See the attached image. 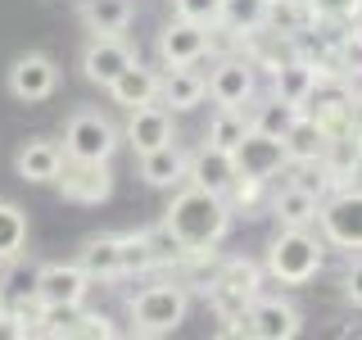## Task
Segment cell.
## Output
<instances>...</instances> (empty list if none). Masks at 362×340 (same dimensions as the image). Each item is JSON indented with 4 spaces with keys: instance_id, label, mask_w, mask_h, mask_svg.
I'll return each instance as SVG.
<instances>
[{
    "instance_id": "obj_20",
    "label": "cell",
    "mask_w": 362,
    "mask_h": 340,
    "mask_svg": "<svg viewBox=\"0 0 362 340\" xmlns=\"http://www.w3.org/2000/svg\"><path fill=\"white\" fill-rule=\"evenodd\" d=\"M141 177L150 186H177V181H186V150L177 145V136L141 154Z\"/></svg>"
},
{
    "instance_id": "obj_13",
    "label": "cell",
    "mask_w": 362,
    "mask_h": 340,
    "mask_svg": "<svg viewBox=\"0 0 362 340\" xmlns=\"http://www.w3.org/2000/svg\"><path fill=\"white\" fill-rule=\"evenodd\" d=\"M59 82V68H54L50 55H18L14 68H9V96L14 100H45Z\"/></svg>"
},
{
    "instance_id": "obj_3",
    "label": "cell",
    "mask_w": 362,
    "mask_h": 340,
    "mask_svg": "<svg viewBox=\"0 0 362 340\" xmlns=\"http://www.w3.org/2000/svg\"><path fill=\"white\" fill-rule=\"evenodd\" d=\"M190 309V295L181 286H150L132 300V327L141 336H168L186 322Z\"/></svg>"
},
{
    "instance_id": "obj_31",
    "label": "cell",
    "mask_w": 362,
    "mask_h": 340,
    "mask_svg": "<svg viewBox=\"0 0 362 340\" xmlns=\"http://www.w3.org/2000/svg\"><path fill=\"white\" fill-rule=\"evenodd\" d=\"M308 5L303 0H272L267 5V23L263 28H276V37L286 32V37H294V32H303V23H308Z\"/></svg>"
},
{
    "instance_id": "obj_28",
    "label": "cell",
    "mask_w": 362,
    "mask_h": 340,
    "mask_svg": "<svg viewBox=\"0 0 362 340\" xmlns=\"http://www.w3.org/2000/svg\"><path fill=\"white\" fill-rule=\"evenodd\" d=\"M272 213H276L286 227H308L317 218V196H308V191H299V186H286L276 200H272Z\"/></svg>"
},
{
    "instance_id": "obj_10",
    "label": "cell",
    "mask_w": 362,
    "mask_h": 340,
    "mask_svg": "<svg viewBox=\"0 0 362 340\" xmlns=\"http://www.w3.org/2000/svg\"><path fill=\"white\" fill-rule=\"evenodd\" d=\"M204 55H209V28H204V23L173 18L163 32H158V60H163L168 68L199 64Z\"/></svg>"
},
{
    "instance_id": "obj_27",
    "label": "cell",
    "mask_w": 362,
    "mask_h": 340,
    "mask_svg": "<svg viewBox=\"0 0 362 340\" xmlns=\"http://www.w3.org/2000/svg\"><path fill=\"white\" fill-rule=\"evenodd\" d=\"M249 105H254V100H249ZM294 118H299V105H286V100L267 96V100H258V105H254V113H249V128H258V132H267V136H286Z\"/></svg>"
},
{
    "instance_id": "obj_35",
    "label": "cell",
    "mask_w": 362,
    "mask_h": 340,
    "mask_svg": "<svg viewBox=\"0 0 362 340\" xmlns=\"http://www.w3.org/2000/svg\"><path fill=\"white\" fill-rule=\"evenodd\" d=\"M0 309H5V304H0Z\"/></svg>"
},
{
    "instance_id": "obj_6",
    "label": "cell",
    "mask_w": 362,
    "mask_h": 340,
    "mask_svg": "<svg viewBox=\"0 0 362 340\" xmlns=\"http://www.w3.org/2000/svg\"><path fill=\"white\" fill-rule=\"evenodd\" d=\"M54 181H59L64 200H77V204H100V200H109V191H113L109 159H100V164L95 159H64Z\"/></svg>"
},
{
    "instance_id": "obj_7",
    "label": "cell",
    "mask_w": 362,
    "mask_h": 340,
    "mask_svg": "<svg viewBox=\"0 0 362 340\" xmlns=\"http://www.w3.org/2000/svg\"><path fill=\"white\" fill-rule=\"evenodd\" d=\"M235 332H249V336H258V340H294V336L303 332V317L286 300H249Z\"/></svg>"
},
{
    "instance_id": "obj_18",
    "label": "cell",
    "mask_w": 362,
    "mask_h": 340,
    "mask_svg": "<svg viewBox=\"0 0 362 340\" xmlns=\"http://www.w3.org/2000/svg\"><path fill=\"white\" fill-rule=\"evenodd\" d=\"M113 100H118L122 109H136V105H150V100H158V73L154 68H145L141 60H132L127 68H122L118 77L105 86Z\"/></svg>"
},
{
    "instance_id": "obj_24",
    "label": "cell",
    "mask_w": 362,
    "mask_h": 340,
    "mask_svg": "<svg viewBox=\"0 0 362 340\" xmlns=\"http://www.w3.org/2000/svg\"><path fill=\"white\" fill-rule=\"evenodd\" d=\"M267 5H272V0H222V5H218V23H222L226 32H235V37L263 32Z\"/></svg>"
},
{
    "instance_id": "obj_4",
    "label": "cell",
    "mask_w": 362,
    "mask_h": 340,
    "mask_svg": "<svg viewBox=\"0 0 362 340\" xmlns=\"http://www.w3.org/2000/svg\"><path fill=\"white\" fill-rule=\"evenodd\" d=\"M118 150V128L95 109H77L64 128V159H109Z\"/></svg>"
},
{
    "instance_id": "obj_5",
    "label": "cell",
    "mask_w": 362,
    "mask_h": 340,
    "mask_svg": "<svg viewBox=\"0 0 362 340\" xmlns=\"http://www.w3.org/2000/svg\"><path fill=\"white\" fill-rule=\"evenodd\" d=\"M231 164H235V173H240V177L267 181V177H276V173H286V168H290V154H286V145H281V136L245 128V136L231 145Z\"/></svg>"
},
{
    "instance_id": "obj_21",
    "label": "cell",
    "mask_w": 362,
    "mask_h": 340,
    "mask_svg": "<svg viewBox=\"0 0 362 340\" xmlns=\"http://www.w3.org/2000/svg\"><path fill=\"white\" fill-rule=\"evenodd\" d=\"M59 164H64V145H54V141H28L18 150L14 159V168H18V177L23 181H54V173H59Z\"/></svg>"
},
{
    "instance_id": "obj_19",
    "label": "cell",
    "mask_w": 362,
    "mask_h": 340,
    "mask_svg": "<svg viewBox=\"0 0 362 340\" xmlns=\"http://www.w3.org/2000/svg\"><path fill=\"white\" fill-rule=\"evenodd\" d=\"M317 77H322V73H317L308 60H286V64L272 68V96L303 109L308 96H313V86H317Z\"/></svg>"
},
{
    "instance_id": "obj_17",
    "label": "cell",
    "mask_w": 362,
    "mask_h": 340,
    "mask_svg": "<svg viewBox=\"0 0 362 340\" xmlns=\"http://www.w3.org/2000/svg\"><path fill=\"white\" fill-rule=\"evenodd\" d=\"M281 145H286L290 164H317V159L326 154V145H331V132H326L313 113L299 109V118L290 123V132L281 136Z\"/></svg>"
},
{
    "instance_id": "obj_12",
    "label": "cell",
    "mask_w": 362,
    "mask_h": 340,
    "mask_svg": "<svg viewBox=\"0 0 362 340\" xmlns=\"http://www.w3.org/2000/svg\"><path fill=\"white\" fill-rule=\"evenodd\" d=\"M132 60H136V50L118 37V32H113V37H100V32H95V37H90V45L82 50V73H86L95 86H109Z\"/></svg>"
},
{
    "instance_id": "obj_33",
    "label": "cell",
    "mask_w": 362,
    "mask_h": 340,
    "mask_svg": "<svg viewBox=\"0 0 362 340\" xmlns=\"http://www.w3.org/2000/svg\"><path fill=\"white\" fill-rule=\"evenodd\" d=\"M173 5H177V18H190V23L213 28V23H218V5H222V0H173Z\"/></svg>"
},
{
    "instance_id": "obj_23",
    "label": "cell",
    "mask_w": 362,
    "mask_h": 340,
    "mask_svg": "<svg viewBox=\"0 0 362 340\" xmlns=\"http://www.w3.org/2000/svg\"><path fill=\"white\" fill-rule=\"evenodd\" d=\"M82 23L100 37H113V32H127L132 23V0H82Z\"/></svg>"
},
{
    "instance_id": "obj_26",
    "label": "cell",
    "mask_w": 362,
    "mask_h": 340,
    "mask_svg": "<svg viewBox=\"0 0 362 340\" xmlns=\"http://www.w3.org/2000/svg\"><path fill=\"white\" fill-rule=\"evenodd\" d=\"M28 245V213L18 204L0 200V264H14Z\"/></svg>"
},
{
    "instance_id": "obj_15",
    "label": "cell",
    "mask_w": 362,
    "mask_h": 340,
    "mask_svg": "<svg viewBox=\"0 0 362 340\" xmlns=\"http://www.w3.org/2000/svg\"><path fill=\"white\" fill-rule=\"evenodd\" d=\"M235 164H231V150H218V145L204 141L195 154H186V181H195V186L204 191H218V196H226V191L235 186Z\"/></svg>"
},
{
    "instance_id": "obj_32",
    "label": "cell",
    "mask_w": 362,
    "mask_h": 340,
    "mask_svg": "<svg viewBox=\"0 0 362 340\" xmlns=\"http://www.w3.org/2000/svg\"><path fill=\"white\" fill-rule=\"evenodd\" d=\"M145 241H150V254H154V268L158 264H177L186 249L177 245V236L168 232V227H158V232H145Z\"/></svg>"
},
{
    "instance_id": "obj_11",
    "label": "cell",
    "mask_w": 362,
    "mask_h": 340,
    "mask_svg": "<svg viewBox=\"0 0 362 340\" xmlns=\"http://www.w3.org/2000/svg\"><path fill=\"white\" fill-rule=\"evenodd\" d=\"M326 232V241L339 245V249H358L362 245V222H358V191H344V196H335L331 204L317 200V218Z\"/></svg>"
},
{
    "instance_id": "obj_2",
    "label": "cell",
    "mask_w": 362,
    "mask_h": 340,
    "mask_svg": "<svg viewBox=\"0 0 362 340\" xmlns=\"http://www.w3.org/2000/svg\"><path fill=\"white\" fill-rule=\"evenodd\" d=\"M322 268V241L308 236V227H286L276 241L267 245V272L281 286H303Z\"/></svg>"
},
{
    "instance_id": "obj_16",
    "label": "cell",
    "mask_w": 362,
    "mask_h": 340,
    "mask_svg": "<svg viewBox=\"0 0 362 340\" xmlns=\"http://www.w3.org/2000/svg\"><path fill=\"white\" fill-rule=\"evenodd\" d=\"M254 290H258V268L249 264V259H231V264L218 272V281H213L218 309L222 313H235V317L245 313V304L254 300Z\"/></svg>"
},
{
    "instance_id": "obj_25",
    "label": "cell",
    "mask_w": 362,
    "mask_h": 340,
    "mask_svg": "<svg viewBox=\"0 0 362 340\" xmlns=\"http://www.w3.org/2000/svg\"><path fill=\"white\" fill-rule=\"evenodd\" d=\"M77 268H82L90 281L118 277V236H90L82 245V254H77Z\"/></svg>"
},
{
    "instance_id": "obj_34",
    "label": "cell",
    "mask_w": 362,
    "mask_h": 340,
    "mask_svg": "<svg viewBox=\"0 0 362 340\" xmlns=\"http://www.w3.org/2000/svg\"><path fill=\"white\" fill-rule=\"evenodd\" d=\"M313 18H358V0H303Z\"/></svg>"
},
{
    "instance_id": "obj_8",
    "label": "cell",
    "mask_w": 362,
    "mask_h": 340,
    "mask_svg": "<svg viewBox=\"0 0 362 340\" xmlns=\"http://www.w3.org/2000/svg\"><path fill=\"white\" fill-rule=\"evenodd\" d=\"M90 290V277L77 264H45L37 277H32V300L41 304H82Z\"/></svg>"
},
{
    "instance_id": "obj_22",
    "label": "cell",
    "mask_w": 362,
    "mask_h": 340,
    "mask_svg": "<svg viewBox=\"0 0 362 340\" xmlns=\"http://www.w3.org/2000/svg\"><path fill=\"white\" fill-rule=\"evenodd\" d=\"M158 100L163 109H195L204 105V77L195 68H168V77H158Z\"/></svg>"
},
{
    "instance_id": "obj_30",
    "label": "cell",
    "mask_w": 362,
    "mask_h": 340,
    "mask_svg": "<svg viewBox=\"0 0 362 340\" xmlns=\"http://www.w3.org/2000/svg\"><path fill=\"white\" fill-rule=\"evenodd\" d=\"M154 268V254H150V241L141 236H118V277H136V272H150Z\"/></svg>"
},
{
    "instance_id": "obj_9",
    "label": "cell",
    "mask_w": 362,
    "mask_h": 340,
    "mask_svg": "<svg viewBox=\"0 0 362 340\" xmlns=\"http://www.w3.org/2000/svg\"><path fill=\"white\" fill-rule=\"evenodd\" d=\"M254 91H258L254 64H245V60H222L204 77V96H209L213 105H226V109H245L249 100H254Z\"/></svg>"
},
{
    "instance_id": "obj_14",
    "label": "cell",
    "mask_w": 362,
    "mask_h": 340,
    "mask_svg": "<svg viewBox=\"0 0 362 340\" xmlns=\"http://www.w3.org/2000/svg\"><path fill=\"white\" fill-rule=\"evenodd\" d=\"M122 136H127V145H132L136 154H145V150H154V145L173 141V109H163L158 100L127 109V128H122Z\"/></svg>"
},
{
    "instance_id": "obj_29",
    "label": "cell",
    "mask_w": 362,
    "mask_h": 340,
    "mask_svg": "<svg viewBox=\"0 0 362 340\" xmlns=\"http://www.w3.org/2000/svg\"><path fill=\"white\" fill-rule=\"evenodd\" d=\"M245 128H249L245 109H226V105H218V113H213L209 136H204V141H209V145H218V150H231V145L245 136Z\"/></svg>"
},
{
    "instance_id": "obj_1",
    "label": "cell",
    "mask_w": 362,
    "mask_h": 340,
    "mask_svg": "<svg viewBox=\"0 0 362 340\" xmlns=\"http://www.w3.org/2000/svg\"><path fill=\"white\" fill-rule=\"evenodd\" d=\"M163 227L177 236V245L186 249V254H204V249H213L226 236V227H231V204H226L218 191H204L190 181L186 191H177L173 204H168L163 213Z\"/></svg>"
}]
</instances>
